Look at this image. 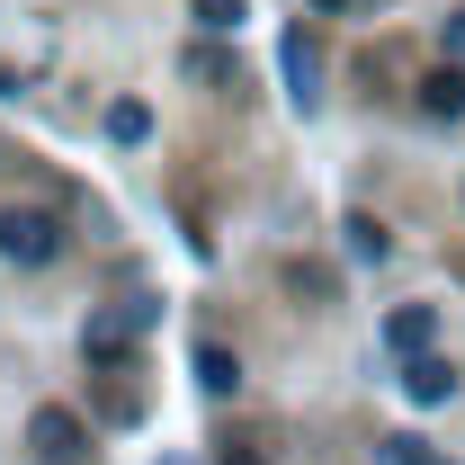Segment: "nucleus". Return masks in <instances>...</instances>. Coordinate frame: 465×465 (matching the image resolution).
<instances>
[{
    "instance_id": "f257e3e1",
    "label": "nucleus",
    "mask_w": 465,
    "mask_h": 465,
    "mask_svg": "<svg viewBox=\"0 0 465 465\" xmlns=\"http://www.w3.org/2000/svg\"><path fill=\"white\" fill-rule=\"evenodd\" d=\"M0 260H18V269L63 260V224H54V215H18V206H0Z\"/></svg>"
},
{
    "instance_id": "39448f33",
    "label": "nucleus",
    "mask_w": 465,
    "mask_h": 465,
    "mask_svg": "<svg viewBox=\"0 0 465 465\" xmlns=\"http://www.w3.org/2000/svg\"><path fill=\"white\" fill-rule=\"evenodd\" d=\"M197 385H206V394H232V385H242V358L215 349V341H197Z\"/></svg>"
},
{
    "instance_id": "4468645a",
    "label": "nucleus",
    "mask_w": 465,
    "mask_h": 465,
    "mask_svg": "<svg viewBox=\"0 0 465 465\" xmlns=\"http://www.w3.org/2000/svg\"><path fill=\"white\" fill-rule=\"evenodd\" d=\"M322 9H349V0H322Z\"/></svg>"
},
{
    "instance_id": "9d476101",
    "label": "nucleus",
    "mask_w": 465,
    "mask_h": 465,
    "mask_svg": "<svg viewBox=\"0 0 465 465\" xmlns=\"http://www.w3.org/2000/svg\"><path fill=\"white\" fill-rule=\"evenodd\" d=\"M385 465H439V457H430V448H420V439L403 430V439H385Z\"/></svg>"
},
{
    "instance_id": "f8f14e48",
    "label": "nucleus",
    "mask_w": 465,
    "mask_h": 465,
    "mask_svg": "<svg viewBox=\"0 0 465 465\" xmlns=\"http://www.w3.org/2000/svg\"><path fill=\"white\" fill-rule=\"evenodd\" d=\"M448 36H457V54H465V18H457V27H448Z\"/></svg>"
},
{
    "instance_id": "ddd939ff",
    "label": "nucleus",
    "mask_w": 465,
    "mask_h": 465,
    "mask_svg": "<svg viewBox=\"0 0 465 465\" xmlns=\"http://www.w3.org/2000/svg\"><path fill=\"white\" fill-rule=\"evenodd\" d=\"M224 465H260V457H232V448H224Z\"/></svg>"
},
{
    "instance_id": "f03ea898",
    "label": "nucleus",
    "mask_w": 465,
    "mask_h": 465,
    "mask_svg": "<svg viewBox=\"0 0 465 465\" xmlns=\"http://www.w3.org/2000/svg\"><path fill=\"white\" fill-rule=\"evenodd\" d=\"M27 439H36V457H45V465H72V457H81V420H72L63 403L36 411V420H27Z\"/></svg>"
},
{
    "instance_id": "20e7f679",
    "label": "nucleus",
    "mask_w": 465,
    "mask_h": 465,
    "mask_svg": "<svg viewBox=\"0 0 465 465\" xmlns=\"http://www.w3.org/2000/svg\"><path fill=\"white\" fill-rule=\"evenodd\" d=\"M430 331H439V313H430V304H403V313L385 322V341L411 349V358H430Z\"/></svg>"
},
{
    "instance_id": "6e6552de",
    "label": "nucleus",
    "mask_w": 465,
    "mask_h": 465,
    "mask_svg": "<svg viewBox=\"0 0 465 465\" xmlns=\"http://www.w3.org/2000/svg\"><path fill=\"white\" fill-rule=\"evenodd\" d=\"M287 81H295V99H313V54H304V36H287Z\"/></svg>"
},
{
    "instance_id": "0eeeda50",
    "label": "nucleus",
    "mask_w": 465,
    "mask_h": 465,
    "mask_svg": "<svg viewBox=\"0 0 465 465\" xmlns=\"http://www.w3.org/2000/svg\"><path fill=\"white\" fill-rule=\"evenodd\" d=\"M108 134H116V143H143V134H153V108H143V99H116V108H108Z\"/></svg>"
},
{
    "instance_id": "1a4fd4ad",
    "label": "nucleus",
    "mask_w": 465,
    "mask_h": 465,
    "mask_svg": "<svg viewBox=\"0 0 465 465\" xmlns=\"http://www.w3.org/2000/svg\"><path fill=\"white\" fill-rule=\"evenodd\" d=\"M197 27H215V36L242 27V0H197Z\"/></svg>"
},
{
    "instance_id": "7ed1b4c3",
    "label": "nucleus",
    "mask_w": 465,
    "mask_h": 465,
    "mask_svg": "<svg viewBox=\"0 0 465 465\" xmlns=\"http://www.w3.org/2000/svg\"><path fill=\"white\" fill-rule=\"evenodd\" d=\"M403 394H411V403H448V394H457V367H448V358H411Z\"/></svg>"
},
{
    "instance_id": "9b49d317",
    "label": "nucleus",
    "mask_w": 465,
    "mask_h": 465,
    "mask_svg": "<svg viewBox=\"0 0 465 465\" xmlns=\"http://www.w3.org/2000/svg\"><path fill=\"white\" fill-rule=\"evenodd\" d=\"M349 251H358V260H385V232H376L367 215H358V224H349Z\"/></svg>"
},
{
    "instance_id": "423d86ee",
    "label": "nucleus",
    "mask_w": 465,
    "mask_h": 465,
    "mask_svg": "<svg viewBox=\"0 0 465 465\" xmlns=\"http://www.w3.org/2000/svg\"><path fill=\"white\" fill-rule=\"evenodd\" d=\"M420 108H430V116H465V72H457V63L420 81Z\"/></svg>"
}]
</instances>
